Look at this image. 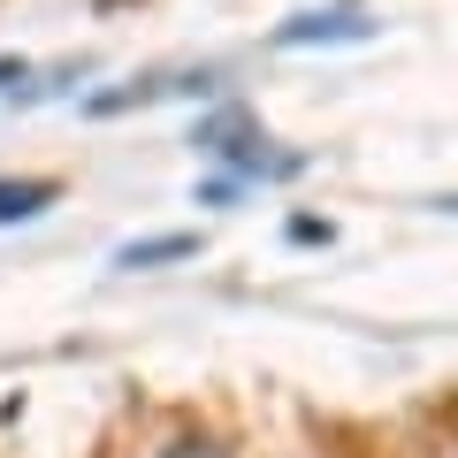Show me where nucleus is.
I'll return each mask as SVG.
<instances>
[{"mask_svg":"<svg viewBox=\"0 0 458 458\" xmlns=\"http://www.w3.org/2000/svg\"><path fill=\"white\" fill-rule=\"evenodd\" d=\"M199 146H214V153H229L237 168H252V176H291L298 161H283L276 146H267V131L252 123L245 107H214L207 123H199Z\"/></svg>","mask_w":458,"mask_h":458,"instance_id":"1","label":"nucleus"},{"mask_svg":"<svg viewBox=\"0 0 458 458\" xmlns=\"http://www.w3.org/2000/svg\"><path fill=\"white\" fill-rule=\"evenodd\" d=\"M47 207H54V183H47V176H31V183H0V229L23 222V214H47Z\"/></svg>","mask_w":458,"mask_h":458,"instance_id":"2","label":"nucleus"},{"mask_svg":"<svg viewBox=\"0 0 458 458\" xmlns=\"http://www.w3.org/2000/svg\"><path fill=\"white\" fill-rule=\"evenodd\" d=\"M191 252H199V237L183 229V237H146V245H131L123 260H131V267H153V260H191Z\"/></svg>","mask_w":458,"mask_h":458,"instance_id":"3","label":"nucleus"},{"mask_svg":"<svg viewBox=\"0 0 458 458\" xmlns=\"http://www.w3.org/2000/svg\"><path fill=\"white\" fill-rule=\"evenodd\" d=\"M161 458H229V443H214V436H176Z\"/></svg>","mask_w":458,"mask_h":458,"instance_id":"4","label":"nucleus"},{"mask_svg":"<svg viewBox=\"0 0 458 458\" xmlns=\"http://www.w3.org/2000/svg\"><path fill=\"white\" fill-rule=\"evenodd\" d=\"M291 237H298V245H328V222H321V214H298Z\"/></svg>","mask_w":458,"mask_h":458,"instance_id":"5","label":"nucleus"}]
</instances>
